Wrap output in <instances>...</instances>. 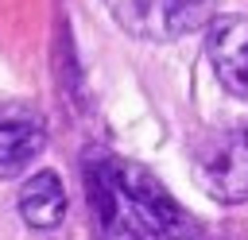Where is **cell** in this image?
Returning <instances> with one entry per match:
<instances>
[{"instance_id":"6","label":"cell","mask_w":248,"mask_h":240,"mask_svg":"<svg viewBox=\"0 0 248 240\" xmlns=\"http://www.w3.org/2000/svg\"><path fill=\"white\" fill-rule=\"evenodd\" d=\"M19 217L39 228V232H50L62 225L66 217V186L54 170H35L23 186H19Z\"/></svg>"},{"instance_id":"2","label":"cell","mask_w":248,"mask_h":240,"mask_svg":"<svg viewBox=\"0 0 248 240\" xmlns=\"http://www.w3.org/2000/svg\"><path fill=\"white\" fill-rule=\"evenodd\" d=\"M108 15L143 43H174L209 27L217 15V0H101Z\"/></svg>"},{"instance_id":"1","label":"cell","mask_w":248,"mask_h":240,"mask_svg":"<svg viewBox=\"0 0 248 240\" xmlns=\"http://www.w3.org/2000/svg\"><path fill=\"white\" fill-rule=\"evenodd\" d=\"M85 194L101 240H205L167 186L128 159L93 155L85 163Z\"/></svg>"},{"instance_id":"3","label":"cell","mask_w":248,"mask_h":240,"mask_svg":"<svg viewBox=\"0 0 248 240\" xmlns=\"http://www.w3.org/2000/svg\"><path fill=\"white\" fill-rule=\"evenodd\" d=\"M194 178L213 201H248V128L205 135L194 147Z\"/></svg>"},{"instance_id":"5","label":"cell","mask_w":248,"mask_h":240,"mask_svg":"<svg viewBox=\"0 0 248 240\" xmlns=\"http://www.w3.org/2000/svg\"><path fill=\"white\" fill-rule=\"evenodd\" d=\"M46 147V120L31 105H0V178L23 174Z\"/></svg>"},{"instance_id":"4","label":"cell","mask_w":248,"mask_h":240,"mask_svg":"<svg viewBox=\"0 0 248 240\" xmlns=\"http://www.w3.org/2000/svg\"><path fill=\"white\" fill-rule=\"evenodd\" d=\"M205 58L217 81L248 101V15H213L205 27Z\"/></svg>"}]
</instances>
